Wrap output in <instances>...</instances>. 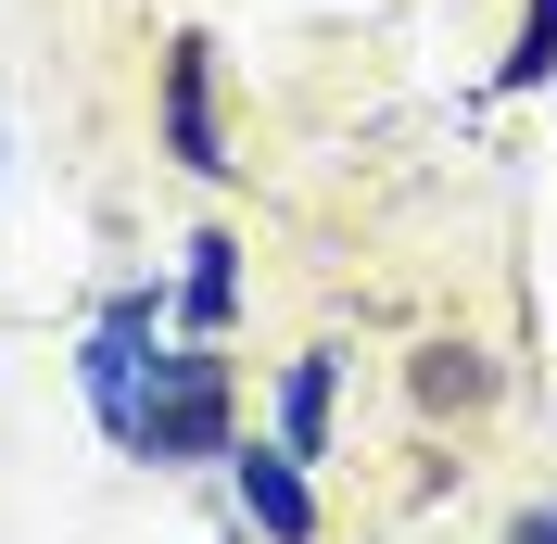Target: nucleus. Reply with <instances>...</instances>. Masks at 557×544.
Masks as SVG:
<instances>
[{
	"label": "nucleus",
	"instance_id": "1",
	"mask_svg": "<svg viewBox=\"0 0 557 544\" xmlns=\"http://www.w3.org/2000/svg\"><path fill=\"white\" fill-rule=\"evenodd\" d=\"M152 393H139L127 418V456H152V469H190V456H228V368L215 355H152Z\"/></svg>",
	"mask_w": 557,
	"mask_h": 544
},
{
	"label": "nucleus",
	"instance_id": "2",
	"mask_svg": "<svg viewBox=\"0 0 557 544\" xmlns=\"http://www.w3.org/2000/svg\"><path fill=\"white\" fill-rule=\"evenodd\" d=\"M139 368H152V292H114L102 330H89V355H76V380H89V418H102L114 443H127V418H139Z\"/></svg>",
	"mask_w": 557,
	"mask_h": 544
},
{
	"label": "nucleus",
	"instance_id": "3",
	"mask_svg": "<svg viewBox=\"0 0 557 544\" xmlns=\"http://www.w3.org/2000/svg\"><path fill=\"white\" fill-rule=\"evenodd\" d=\"M228 481H242V519L267 544H317V494H305V456L292 443H228Z\"/></svg>",
	"mask_w": 557,
	"mask_h": 544
},
{
	"label": "nucleus",
	"instance_id": "4",
	"mask_svg": "<svg viewBox=\"0 0 557 544\" xmlns=\"http://www.w3.org/2000/svg\"><path fill=\"white\" fill-rule=\"evenodd\" d=\"M165 152L190 177H228V139H215V64H203V38H177L165 51Z\"/></svg>",
	"mask_w": 557,
	"mask_h": 544
},
{
	"label": "nucleus",
	"instance_id": "5",
	"mask_svg": "<svg viewBox=\"0 0 557 544\" xmlns=\"http://www.w3.org/2000/svg\"><path fill=\"white\" fill-rule=\"evenodd\" d=\"M330 380H343V355H292V380H278V443L292 456H330Z\"/></svg>",
	"mask_w": 557,
	"mask_h": 544
},
{
	"label": "nucleus",
	"instance_id": "6",
	"mask_svg": "<svg viewBox=\"0 0 557 544\" xmlns=\"http://www.w3.org/2000/svg\"><path fill=\"white\" fill-rule=\"evenodd\" d=\"M177 305H190V330H228V305H242V240H190V279H177Z\"/></svg>",
	"mask_w": 557,
	"mask_h": 544
},
{
	"label": "nucleus",
	"instance_id": "7",
	"mask_svg": "<svg viewBox=\"0 0 557 544\" xmlns=\"http://www.w3.org/2000/svg\"><path fill=\"white\" fill-rule=\"evenodd\" d=\"M482 393H494L482 355H418V406H482Z\"/></svg>",
	"mask_w": 557,
	"mask_h": 544
},
{
	"label": "nucleus",
	"instance_id": "8",
	"mask_svg": "<svg viewBox=\"0 0 557 544\" xmlns=\"http://www.w3.org/2000/svg\"><path fill=\"white\" fill-rule=\"evenodd\" d=\"M557 64V0H532V26H520V51H507V89H532V76Z\"/></svg>",
	"mask_w": 557,
	"mask_h": 544
},
{
	"label": "nucleus",
	"instance_id": "9",
	"mask_svg": "<svg viewBox=\"0 0 557 544\" xmlns=\"http://www.w3.org/2000/svg\"><path fill=\"white\" fill-rule=\"evenodd\" d=\"M507 544H557V507H520V519H507Z\"/></svg>",
	"mask_w": 557,
	"mask_h": 544
}]
</instances>
